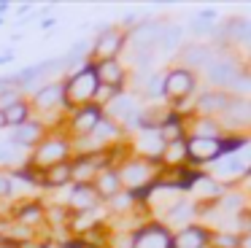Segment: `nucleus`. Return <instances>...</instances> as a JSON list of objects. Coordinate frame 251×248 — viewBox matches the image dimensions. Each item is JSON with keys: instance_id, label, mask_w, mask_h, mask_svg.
Instances as JSON below:
<instances>
[{"instance_id": "nucleus-7", "label": "nucleus", "mask_w": 251, "mask_h": 248, "mask_svg": "<svg viewBox=\"0 0 251 248\" xmlns=\"http://www.w3.org/2000/svg\"><path fill=\"white\" fill-rule=\"evenodd\" d=\"M119 46H122V32H116V30H105L103 35L98 38V54L103 59H111L116 51H119Z\"/></svg>"}, {"instance_id": "nucleus-23", "label": "nucleus", "mask_w": 251, "mask_h": 248, "mask_svg": "<svg viewBox=\"0 0 251 248\" xmlns=\"http://www.w3.org/2000/svg\"><path fill=\"white\" fill-rule=\"evenodd\" d=\"M71 173H73L71 167H68L65 162H60V165H54V167L49 170V178H46V181L54 183V186H57V183H65L68 178H71Z\"/></svg>"}, {"instance_id": "nucleus-25", "label": "nucleus", "mask_w": 251, "mask_h": 248, "mask_svg": "<svg viewBox=\"0 0 251 248\" xmlns=\"http://www.w3.org/2000/svg\"><path fill=\"white\" fill-rule=\"evenodd\" d=\"M235 35L251 46V22H238V25H235Z\"/></svg>"}, {"instance_id": "nucleus-12", "label": "nucleus", "mask_w": 251, "mask_h": 248, "mask_svg": "<svg viewBox=\"0 0 251 248\" xmlns=\"http://www.w3.org/2000/svg\"><path fill=\"white\" fill-rule=\"evenodd\" d=\"M227 116H229V122H235V124L251 122V102H246V100H232V102L227 105Z\"/></svg>"}, {"instance_id": "nucleus-32", "label": "nucleus", "mask_w": 251, "mask_h": 248, "mask_svg": "<svg viewBox=\"0 0 251 248\" xmlns=\"http://www.w3.org/2000/svg\"><path fill=\"white\" fill-rule=\"evenodd\" d=\"M8 192H11V183H8L6 175H0V197H6Z\"/></svg>"}, {"instance_id": "nucleus-17", "label": "nucleus", "mask_w": 251, "mask_h": 248, "mask_svg": "<svg viewBox=\"0 0 251 248\" xmlns=\"http://www.w3.org/2000/svg\"><path fill=\"white\" fill-rule=\"evenodd\" d=\"M3 119H6V124H14V127H22L25 119H27V105L25 102H17V105L6 108L3 111Z\"/></svg>"}, {"instance_id": "nucleus-21", "label": "nucleus", "mask_w": 251, "mask_h": 248, "mask_svg": "<svg viewBox=\"0 0 251 248\" xmlns=\"http://www.w3.org/2000/svg\"><path fill=\"white\" fill-rule=\"evenodd\" d=\"M116 189H119V175L116 173H105V175H100V181H98V192L100 194H116Z\"/></svg>"}, {"instance_id": "nucleus-15", "label": "nucleus", "mask_w": 251, "mask_h": 248, "mask_svg": "<svg viewBox=\"0 0 251 248\" xmlns=\"http://www.w3.org/2000/svg\"><path fill=\"white\" fill-rule=\"evenodd\" d=\"M60 100H62V86L60 84L46 86V89L38 92V97H35V102H38L41 108H51V105H57Z\"/></svg>"}, {"instance_id": "nucleus-5", "label": "nucleus", "mask_w": 251, "mask_h": 248, "mask_svg": "<svg viewBox=\"0 0 251 248\" xmlns=\"http://www.w3.org/2000/svg\"><path fill=\"white\" fill-rule=\"evenodd\" d=\"M208 243V232L200 229V226H186L178 237H176L173 246L176 248H202Z\"/></svg>"}, {"instance_id": "nucleus-27", "label": "nucleus", "mask_w": 251, "mask_h": 248, "mask_svg": "<svg viewBox=\"0 0 251 248\" xmlns=\"http://www.w3.org/2000/svg\"><path fill=\"white\" fill-rule=\"evenodd\" d=\"M197 138H216V124H211V122H202L200 127H197Z\"/></svg>"}, {"instance_id": "nucleus-9", "label": "nucleus", "mask_w": 251, "mask_h": 248, "mask_svg": "<svg viewBox=\"0 0 251 248\" xmlns=\"http://www.w3.org/2000/svg\"><path fill=\"white\" fill-rule=\"evenodd\" d=\"M98 81H103V84H108V89H114V86L122 84V68L114 62V59H103V65H98Z\"/></svg>"}, {"instance_id": "nucleus-28", "label": "nucleus", "mask_w": 251, "mask_h": 248, "mask_svg": "<svg viewBox=\"0 0 251 248\" xmlns=\"http://www.w3.org/2000/svg\"><path fill=\"white\" fill-rule=\"evenodd\" d=\"M216 243H219L222 248H238V246H240V240H238L235 235H219Z\"/></svg>"}, {"instance_id": "nucleus-16", "label": "nucleus", "mask_w": 251, "mask_h": 248, "mask_svg": "<svg viewBox=\"0 0 251 248\" xmlns=\"http://www.w3.org/2000/svg\"><path fill=\"white\" fill-rule=\"evenodd\" d=\"M38 138H41V127H38V124H27V122H25L22 127H17V135H14V140L22 143V146L35 143Z\"/></svg>"}, {"instance_id": "nucleus-29", "label": "nucleus", "mask_w": 251, "mask_h": 248, "mask_svg": "<svg viewBox=\"0 0 251 248\" xmlns=\"http://www.w3.org/2000/svg\"><path fill=\"white\" fill-rule=\"evenodd\" d=\"M192 30H195V32H211L213 25L205 19V16H197V19H195V27H192Z\"/></svg>"}, {"instance_id": "nucleus-36", "label": "nucleus", "mask_w": 251, "mask_h": 248, "mask_svg": "<svg viewBox=\"0 0 251 248\" xmlns=\"http://www.w3.org/2000/svg\"><path fill=\"white\" fill-rule=\"evenodd\" d=\"M27 248H41V246H27Z\"/></svg>"}, {"instance_id": "nucleus-1", "label": "nucleus", "mask_w": 251, "mask_h": 248, "mask_svg": "<svg viewBox=\"0 0 251 248\" xmlns=\"http://www.w3.org/2000/svg\"><path fill=\"white\" fill-rule=\"evenodd\" d=\"M98 73H95L92 68H84V70H78L76 75L71 78V84H68V100H73V102H84V100H89V97L98 92Z\"/></svg>"}, {"instance_id": "nucleus-6", "label": "nucleus", "mask_w": 251, "mask_h": 248, "mask_svg": "<svg viewBox=\"0 0 251 248\" xmlns=\"http://www.w3.org/2000/svg\"><path fill=\"white\" fill-rule=\"evenodd\" d=\"M98 124H100V108L87 105V108H81V111H78L76 122H73V129L84 135V132H92Z\"/></svg>"}, {"instance_id": "nucleus-3", "label": "nucleus", "mask_w": 251, "mask_h": 248, "mask_svg": "<svg viewBox=\"0 0 251 248\" xmlns=\"http://www.w3.org/2000/svg\"><path fill=\"white\" fill-rule=\"evenodd\" d=\"M132 248H173V240L162 226H146L143 232H138Z\"/></svg>"}, {"instance_id": "nucleus-33", "label": "nucleus", "mask_w": 251, "mask_h": 248, "mask_svg": "<svg viewBox=\"0 0 251 248\" xmlns=\"http://www.w3.org/2000/svg\"><path fill=\"white\" fill-rule=\"evenodd\" d=\"M11 156V146H0V159H8Z\"/></svg>"}, {"instance_id": "nucleus-2", "label": "nucleus", "mask_w": 251, "mask_h": 248, "mask_svg": "<svg viewBox=\"0 0 251 248\" xmlns=\"http://www.w3.org/2000/svg\"><path fill=\"white\" fill-rule=\"evenodd\" d=\"M186 154L197 162H205V159H216L224 151H222V143L216 138H195L186 143Z\"/></svg>"}, {"instance_id": "nucleus-35", "label": "nucleus", "mask_w": 251, "mask_h": 248, "mask_svg": "<svg viewBox=\"0 0 251 248\" xmlns=\"http://www.w3.org/2000/svg\"><path fill=\"white\" fill-rule=\"evenodd\" d=\"M0 124H6V119H3V111H0Z\"/></svg>"}, {"instance_id": "nucleus-26", "label": "nucleus", "mask_w": 251, "mask_h": 248, "mask_svg": "<svg viewBox=\"0 0 251 248\" xmlns=\"http://www.w3.org/2000/svg\"><path fill=\"white\" fill-rule=\"evenodd\" d=\"M95 132H98V138H114V135H116V127H114L111 122H103V119H100V124L95 127Z\"/></svg>"}, {"instance_id": "nucleus-13", "label": "nucleus", "mask_w": 251, "mask_h": 248, "mask_svg": "<svg viewBox=\"0 0 251 248\" xmlns=\"http://www.w3.org/2000/svg\"><path fill=\"white\" fill-rule=\"evenodd\" d=\"M71 202L76 205V208H92V205L98 202V192H95L92 186H87V183H81V186H76Z\"/></svg>"}, {"instance_id": "nucleus-31", "label": "nucleus", "mask_w": 251, "mask_h": 248, "mask_svg": "<svg viewBox=\"0 0 251 248\" xmlns=\"http://www.w3.org/2000/svg\"><path fill=\"white\" fill-rule=\"evenodd\" d=\"M162 78H159V75H157V78H154L151 81V84H149V95H159V92H162Z\"/></svg>"}, {"instance_id": "nucleus-11", "label": "nucleus", "mask_w": 251, "mask_h": 248, "mask_svg": "<svg viewBox=\"0 0 251 248\" xmlns=\"http://www.w3.org/2000/svg\"><path fill=\"white\" fill-rule=\"evenodd\" d=\"M229 97L224 95V92H211V95L200 97V102H197V108H200L202 113H213V111H227L229 105Z\"/></svg>"}, {"instance_id": "nucleus-4", "label": "nucleus", "mask_w": 251, "mask_h": 248, "mask_svg": "<svg viewBox=\"0 0 251 248\" xmlns=\"http://www.w3.org/2000/svg\"><path fill=\"white\" fill-rule=\"evenodd\" d=\"M195 89V75L189 73V70H173V73H168V78H165V92L173 97H184L189 95V92Z\"/></svg>"}, {"instance_id": "nucleus-30", "label": "nucleus", "mask_w": 251, "mask_h": 248, "mask_svg": "<svg viewBox=\"0 0 251 248\" xmlns=\"http://www.w3.org/2000/svg\"><path fill=\"white\" fill-rule=\"evenodd\" d=\"M19 216H22L25 221H38L41 210H38V208H25V210H22V213H19Z\"/></svg>"}, {"instance_id": "nucleus-19", "label": "nucleus", "mask_w": 251, "mask_h": 248, "mask_svg": "<svg viewBox=\"0 0 251 248\" xmlns=\"http://www.w3.org/2000/svg\"><path fill=\"white\" fill-rule=\"evenodd\" d=\"M181 38H184V30L176 27V25H170V27H165V30H162L159 41H162L165 49H176V46H181Z\"/></svg>"}, {"instance_id": "nucleus-18", "label": "nucleus", "mask_w": 251, "mask_h": 248, "mask_svg": "<svg viewBox=\"0 0 251 248\" xmlns=\"http://www.w3.org/2000/svg\"><path fill=\"white\" fill-rule=\"evenodd\" d=\"M111 111L119 119H135V102H132L130 97H119V100L111 102Z\"/></svg>"}, {"instance_id": "nucleus-20", "label": "nucleus", "mask_w": 251, "mask_h": 248, "mask_svg": "<svg viewBox=\"0 0 251 248\" xmlns=\"http://www.w3.org/2000/svg\"><path fill=\"white\" fill-rule=\"evenodd\" d=\"M146 175H149L146 165H138V162H135V165H130V167L125 170V181L130 183V186H138V183H143V181H146Z\"/></svg>"}, {"instance_id": "nucleus-34", "label": "nucleus", "mask_w": 251, "mask_h": 248, "mask_svg": "<svg viewBox=\"0 0 251 248\" xmlns=\"http://www.w3.org/2000/svg\"><path fill=\"white\" fill-rule=\"evenodd\" d=\"M6 86H8V81H0V95H6V92H8Z\"/></svg>"}, {"instance_id": "nucleus-8", "label": "nucleus", "mask_w": 251, "mask_h": 248, "mask_svg": "<svg viewBox=\"0 0 251 248\" xmlns=\"http://www.w3.org/2000/svg\"><path fill=\"white\" fill-rule=\"evenodd\" d=\"M208 73H211V81H216V84H222V86H232L240 75L232 62H216Z\"/></svg>"}, {"instance_id": "nucleus-14", "label": "nucleus", "mask_w": 251, "mask_h": 248, "mask_svg": "<svg viewBox=\"0 0 251 248\" xmlns=\"http://www.w3.org/2000/svg\"><path fill=\"white\" fill-rule=\"evenodd\" d=\"M208 57H211L208 46H186V49H184V65H189V68L205 65V62H208Z\"/></svg>"}, {"instance_id": "nucleus-10", "label": "nucleus", "mask_w": 251, "mask_h": 248, "mask_svg": "<svg viewBox=\"0 0 251 248\" xmlns=\"http://www.w3.org/2000/svg\"><path fill=\"white\" fill-rule=\"evenodd\" d=\"M68 154V146L62 140H51V143H44V149L38 151V162L41 165H60V159Z\"/></svg>"}, {"instance_id": "nucleus-24", "label": "nucleus", "mask_w": 251, "mask_h": 248, "mask_svg": "<svg viewBox=\"0 0 251 248\" xmlns=\"http://www.w3.org/2000/svg\"><path fill=\"white\" fill-rule=\"evenodd\" d=\"M181 156H186V146L181 143V140H173V143L168 146V156H165V159H168V162H178Z\"/></svg>"}, {"instance_id": "nucleus-22", "label": "nucleus", "mask_w": 251, "mask_h": 248, "mask_svg": "<svg viewBox=\"0 0 251 248\" xmlns=\"http://www.w3.org/2000/svg\"><path fill=\"white\" fill-rule=\"evenodd\" d=\"M243 170V159L240 156H229L227 162H219L216 165V175H232V173H240Z\"/></svg>"}, {"instance_id": "nucleus-37", "label": "nucleus", "mask_w": 251, "mask_h": 248, "mask_svg": "<svg viewBox=\"0 0 251 248\" xmlns=\"http://www.w3.org/2000/svg\"><path fill=\"white\" fill-rule=\"evenodd\" d=\"M249 246H251V240H249Z\"/></svg>"}]
</instances>
